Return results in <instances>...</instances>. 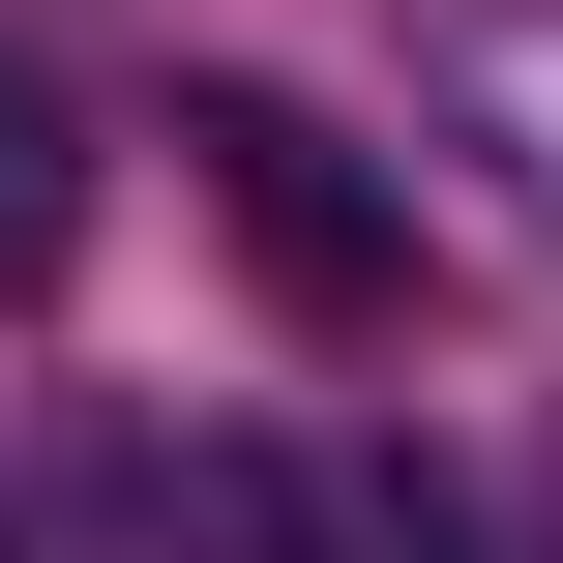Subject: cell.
Returning a JSON list of instances; mask_svg holds the SVG:
<instances>
[{"label":"cell","mask_w":563,"mask_h":563,"mask_svg":"<svg viewBox=\"0 0 563 563\" xmlns=\"http://www.w3.org/2000/svg\"><path fill=\"white\" fill-rule=\"evenodd\" d=\"M178 178H208V238L267 267V327H327V356H356V327H416V208H386L297 89H238V59H208V89H178Z\"/></svg>","instance_id":"cell-1"},{"label":"cell","mask_w":563,"mask_h":563,"mask_svg":"<svg viewBox=\"0 0 563 563\" xmlns=\"http://www.w3.org/2000/svg\"><path fill=\"white\" fill-rule=\"evenodd\" d=\"M208 534H267V563H475V475H445V445H386V416H327V445L208 475Z\"/></svg>","instance_id":"cell-2"},{"label":"cell","mask_w":563,"mask_h":563,"mask_svg":"<svg viewBox=\"0 0 563 563\" xmlns=\"http://www.w3.org/2000/svg\"><path fill=\"white\" fill-rule=\"evenodd\" d=\"M416 119L505 178V238L563 267V0H416Z\"/></svg>","instance_id":"cell-3"},{"label":"cell","mask_w":563,"mask_h":563,"mask_svg":"<svg viewBox=\"0 0 563 563\" xmlns=\"http://www.w3.org/2000/svg\"><path fill=\"white\" fill-rule=\"evenodd\" d=\"M59 238H89V119H59V89H30V59H0V297H30V267H59Z\"/></svg>","instance_id":"cell-4"},{"label":"cell","mask_w":563,"mask_h":563,"mask_svg":"<svg viewBox=\"0 0 563 563\" xmlns=\"http://www.w3.org/2000/svg\"><path fill=\"white\" fill-rule=\"evenodd\" d=\"M534 563H563V416H534Z\"/></svg>","instance_id":"cell-5"},{"label":"cell","mask_w":563,"mask_h":563,"mask_svg":"<svg viewBox=\"0 0 563 563\" xmlns=\"http://www.w3.org/2000/svg\"><path fill=\"white\" fill-rule=\"evenodd\" d=\"M0 563H30V534H0Z\"/></svg>","instance_id":"cell-6"}]
</instances>
